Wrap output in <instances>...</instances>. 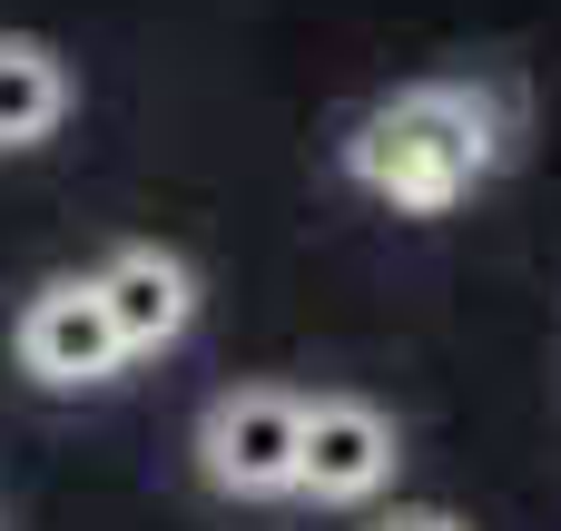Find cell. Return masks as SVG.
I'll use <instances>...</instances> for the list:
<instances>
[{"mask_svg":"<svg viewBox=\"0 0 561 531\" xmlns=\"http://www.w3.org/2000/svg\"><path fill=\"white\" fill-rule=\"evenodd\" d=\"M503 158V108L483 89H454V79H424L385 108H365V128L345 138V168L365 197L404 207V217H444L463 207Z\"/></svg>","mask_w":561,"mask_h":531,"instance_id":"6da1fadb","label":"cell"},{"mask_svg":"<svg viewBox=\"0 0 561 531\" xmlns=\"http://www.w3.org/2000/svg\"><path fill=\"white\" fill-rule=\"evenodd\" d=\"M197 463H207V483L237 493V503H276V493H296V463H306V404L276 394V384H237V394H217L207 424H197Z\"/></svg>","mask_w":561,"mask_h":531,"instance_id":"7a4b0ae2","label":"cell"},{"mask_svg":"<svg viewBox=\"0 0 561 531\" xmlns=\"http://www.w3.org/2000/svg\"><path fill=\"white\" fill-rule=\"evenodd\" d=\"M10 345H20V365H30L39 384H108V374L128 365L99 276H49V286L20 305V335H10Z\"/></svg>","mask_w":561,"mask_h":531,"instance_id":"3957f363","label":"cell"},{"mask_svg":"<svg viewBox=\"0 0 561 531\" xmlns=\"http://www.w3.org/2000/svg\"><path fill=\"white\" fill-rule=\"evenodd\" d=\"M394 414L355 404V394H316L306 404V463H296V493L316 503H375L394 483Z\"/></svg>","mask_w":561,"mask_h":531,"instance_id":"277c9868","label":"cell"},{"mask_svg":"<svg viewBox=\"0 0 561 531\" xmlns=\"http://www.w3.org/2000/svg\"><path fill=\"white\" fill-rule=\"evenodd\" d=\"M99 296H108V325H118L128 355H158V345H178L197 325V276L168 246H118L99 266Z\"/></svg>","mask_w":561,"mask_h":531,"instance_id":"5b68a950","label":"cell"},{"mask_svg":"<svg viewBox=\"0 0 561 531\" xmlns=\"http://www.w3.org/2000/svg\"><path fill=\"white\" fill-rule=\"evenodd\" d=\"M69 118V69L49 39H0V148H39Z\"/></svg>","mask_w":561,"mask_h":531,"instance_id":"8992f818","label":"cell"},{"mask_svg":"<svg viewBox=\"0 0 561 531\" xmlns=\"http://www.w3.org/2000/svg\"><path fill=\"white\" fill-rule=\"evenodd\" d=\"M375 531H463V522H454V512H385Z\"/></svg>","mask_w":561,"mask_h":531,"instance_id":"52a82bcc","label":"cell"}]
</instances>
